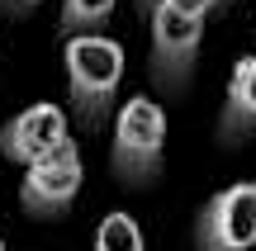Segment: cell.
I'll list each match as a JSON object with an SVG mask.
<instances>
[{
  "mask_svg": "<svg viewBox=\"0 0 256 251\" xmlns=\"http://www.w3.org/2000/svg\"><path fill=\"white\" fill-rule=\"evenodd\" d=\"M62 66H66V95H72L81 123H100L114 109V95L124 81V47L104 33H76L62 43Z\"/></svg>",
  "mask_w": 256,
  "mask_h": 251,
  "instance_id": "obj_1",
  "label": "cell"
},
{
  "mask_svg": "<svg viewBox=\"0 0 256 251\" xmlns=\"http://www.w3.org/2000/svg\"><path fill=\"white\" fill-rule=\"evenodd\" d=\"M162 161H166V114L152 95H133L114 119L110 166L128 190H142L162 176Z\"/></svg>",
  "mask_w": 256,
  "mask_h": 251,
  "instance_id": "obj_2",
  "label": "cell"
},
{
  "mask_svg": "<svg viewBox=\"0 0 256 251\" xmlns=\"http://www.w3.org/2000/svg\"><path fill=\"white\" fill-rule=\"evenodd\" d=\"M81 180H86L81 147L66 138L43 161L24 166V176H19V204H24L28 218H62L76 204V195H81Z\"/></svg>",
  "mask_w": 256,
  "mask_h": 251,
  "instance_id": "obj_3",
  "label": "cell"
},
{
  "mask_svg": "<svg viewBox=\"0 0 256 251\" xmlns=\"http://www.w3.org/2000/svg\"><path fill=\"white\" fill-rule=\"evenodd\" d=\"M204 19H190L171 5H152V81L162 90H185L194 76Z\"/></svg>",
  "mask_w": 256,
  "mask_h": 251,
  "instance_id": "obj_4",
  "label": "cell"
},
{
  "mask_svg": "<svg viewBox=\"0 0 256 251\" xmlns=\"http://www.w3.org/2000/svg\"><path fill=\"white\" fill-rule=\"evenodd\" d=\"M194 247L200 251H247L256 247V185L238 180V185L218 190L194 218Z\"/></svg>",
  "mask_w": 256,
  "mask_h": 251,
  "instance_id": "obj_5",
  "label": "cell"
},
{
  "mask_svg": "<svg viewBox=\"0 0 256 251\" xmlns=\"http://www.w3.org/2000/svg\"><path fill=\"white\" fill-rule=\"evenodd\" d=\"M66 142V114L57 104H28L10 123H0V152L19 166H34Z\"/></svg>",
  "mask_w": 256,
  "mask_h": 251,
  "instance_id": "obj_6",
  "label": "cell"
},
{
  "mask_svg": "<svg viewBox=\"0 0 256 251\" xmlns=\"http://www.w3.org/2000/svg\"><path fill=\"white\" fill-rule=\"evenodd\" d=\"M252 128H256V52L232 66L228 95H223V114H218V138L242 142Z\"/></svg>",
  "mask_w": 256,
  "mask_h": 251,
  "instance_id": "obj_7",
  "label": "cell"
},
{
  "mask_svg": "<svg viewBox=\"0 0 256 251\" xmlns=\"http://www.w3.org/2000/svg\"><path fill=\"white\" fill-rule=\"evenodd\" d=\"M114 5H119V0H62V19H57V28H62V38L100 33V24L114 14Z\"/></svg>",
  "mask_w": 256,
  "mask_h": 251,
  "instance_id": "obj_8",
  "label": "cell"
},
{
  "mask_svg": "<svg viewBox=\"0 0 256 251\" xmlns=\"http://www.w3.org/2000/svg\"><path fill=\"white\" fill-rule=\"evenodd\" d=\"M90 251H147V242H142V228L128 214H104L100 228H95Z\"/></svg>",
  "mask_w": 256,
  "mask_h": 251,
  "instance_id": "obj_9",
  "label": "cell"
},
{
  "mask_svg": "<svg viewBox=\"0 0 256 251\" xmlns=\"http://www.w3.org/2000/svg\"><path fill=\"white\" fill-rule=\"evenodd\" d=\"M156 5H171V9H180V14H190V19H204L209 9H218L223 0H156Z\"/></svg>",
  "mask_w": 256,
  "mask_h": 251,
  "instance_id": "obj_10",
  "label": "cell"
},
{
  "mask_svg": "<svg viewBox=\"0 0 256 251\" xmlns=\"http://www.w3.org/2000/svg\"><path fill=\"white\" fill-rule=\"evenodd\" d=\"M34 5H43V0H5V9H14V14H28Z\"/></svg>",
  "mask_w": 256,
  "mask_h": 251,
  "instance_id": "obj_11",
  "label": "cell"
},
{
  "mask_svg": "<svg viewBox=\"0 0 256 251\" xmlns=\"http://www.w3.org/2000/svg\"><path fill=\"white\" fill-rule=\"evenodd\" d=\"M138 5H142V9H152V5H156V0H138Z\"/></svg>",
  "mask_w": 256,
  "mask_h": 251,
  "instance_id": "obj_12",
  "label": "cell"
},
{
  "mask_svg": "<svg viewBox=\"0 0 256 251\" xmlns=\"http://www.w3.org/2000/svg\"><path fill=\"white\" fill-rule=\"evenodd\" d=\"M0 251H5V242H0Z\"/></svg>",
  "mask_w": 256,
  "mask_h": 251,
  "instance_id": "obj_13",
  "label": "cell"
}]
</instances>
